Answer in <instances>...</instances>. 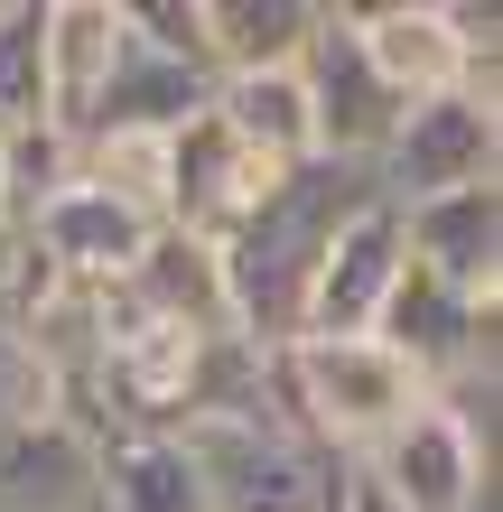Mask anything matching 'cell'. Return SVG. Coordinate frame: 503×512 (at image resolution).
Listing matches in <instances>:
<instances>
[{
  "mask_svg": "<svg viewBox=\"0 0 503 512\" xmlns=\"http://www.w3.org/2000/svg\"><path fill=\"white\" fill-rule=\"evenodd\" d=\"M56 410H66L56 373L19 345V326L0 317V447H10V438H28V429H38V419H56Z\"/></svg>",
  "mask_w": 503,
  "mask_h": 512,
  "instance_id": "obj_15",
  "label": "cell"
},
{
  "mask_svg": "<svg viewBox=\"0 0 503 512\" xmlns=\"http://www.w3.org/2000/svg\"><path fill=\"white\" fill-rule=\"evenodd\" d=\"M373 187L392 205H429V196H457V187H503V103H476V94L401 103L392 140L373 159Z\"/></svg>",
  "mask_w": 503,
  "mask_h": 512,
  "instance_id": "obj_1",
  "label": "cell"
},
{
  "mask_svg": "<svg viewBox=\"0 0 503 512\" xmlns=\"http://www.w3.org/2000/svg\"><path fill=\"white\" fill-rule=\"evenodd\" d=\"M122 56V0H47V131H84Z\"/></svg>",
  "mask_w": 503,
  "mask_h": 512,
  "instance_id": "obj_11",
  "label": "cell"
},
{
  "mask_svg": "<svg viewBox=\"0 0 503 512\" xmlns=\"http://www.w3.org/2000/svg\"><path fill=\"white\" fill-rule=\"evenodd\" d=\"M354 38H364L373 75L392 84L401 103L457 94V84H466V47H457L448 0H382V10H354Z\"/></svg>",
  "mask_w": 503,
  "mask_h": 512,
  "instance_id": "obj_9",
  "label": "cell"
},
{
  "mask_svg": "<svg viewBox=\"0 0 503 512\" xmlns=\"http://www.w3.org/2000/svg\"><path fill=\"white\" fill-rule=\"evenodd\" d=\"M0 177H10V215L28 224V205H47L75 177V140L66 131H10L0 140Z\"/></svg>",
  "mask_w": 503,
  "mask_h": 512,
  "instance_id": "obj_16",
  "label": "cell"
},
{
  "mask_svg": "<svg viewBox=\"0 0 503 512\" xmlns=\"http://www.w3.org/2000/svg\"><path fill=\"white\" fill-rule=\"evenodd\" d=\"M299 94L317 122V159H345V168H373L401 122V94L373 75L364 38H354V10H336V0H317V28L299 47Z\"/></svg>",
  "mask_w": 503,
  "mask_h": 512,
  "instance_id": "obj_2",
  "label": "cell"
},
{
  "mask_svg": "<svg viewBox=\"0 0 503 512\" xmlns=\"http://www.w3.org/2000/svg\"><path fill=\"white\" fill-rule=\"evenodd\" d=\"M308 28H317V0H205V66L215 75L299 66Z\"/></svg>",
  "mask_w": 503,
  "mask_h": 512,
  "instance_id": "obj_13",
  "label": "cell"
},
{
  "mask_svg": "<svg viewBox=\"0 0 503 512\" xmlns=\"http://www.w3.org/2000/svg\"><path fill=\"white\" fill-rule=\"evenodd\" d=\"M0 224H19V215H10V177H0Z\"/></svg>",
  "mask_w": 503,
  "mask_h": 512,
  "instance_id": "obj_20",
  "label": "cell"
},
{
  "mask_svg": "<svg viewBox=\"0 0 503 512\" xmlns=\"http://www.w3.org/2000/svg\"><path fill=\"white\" fill-rule=\"evenodd\" d=\"M122 28L140 47L177 56V66H205V0H122ZM215 75V66H205Z\"/></svg>",
  "mask_w": 503,
  "mask_h": 512,
  "instance_id": "obj_17",
  "label": "cell"
},
{
  "mask_svg": "<svg viewBox=\"0 0 503 512\" xmlns=\"http://www.w3.org/2000/svg\"><path fill=\"white\" fill-rule=\"evenodd\" d=\"M47 131V0H0V140Z\"/></svg>",
  "mask_w": 503,
  "mask_h": 512,
  "instance_id": "obj_14",
  "label": "cell"
},
{
  "mask_svg": "<svg viewBox=\"0 0 503 512\" xmlns=\"http://www.w3.org/2000/svg\"><path fill=\"white\" fill-rule=\"evenodd\" d=\"M19 261H28V243H19V224H0V308H10V289H19Z\"/></svg>",
  "mask_w": 503,
  "mask_h": 512,
  "instance_id": "obj_19",
  "label": "cell"
},
{
  "mask_svg": "<svg viewBox=\"0 0 503 512\" xmlns=\"http://www.w3.org/2000/svg\"><path fill=\"white\" fill-rule=\"evenodd\" d=\"M150 215H131L122 196H103L94 177H66L47 205H28V224H19V243L38 252L56 280H84V289H112L122 270L140 261V243H150Z\"/></svg>",
  "mask_w": 503,
  "mask_h": 512,
  "instance_id": "obj_6",
  "label": "cell"
},
{
  "mask_svg": "<svg viewBox=\"0 0 503 512\" xmlns=\"http://www.w3.org/2000/svg\"><path fill=\"white\" fill-rule=\"evenodd\" d=\"M494 308H503V298H466V289H448V280H429V270L401 261V280H392V298H382L373 336L438 391L457 373H494Z\"/></svg>",
  "mask_w": 503,
  "mask_h": 512,
  "instance_id": "obj_5",
  "label": "cell"
},
{
  "mask_svg": "<svg viewBox=\"0 0 503 512\" xmlns=\"http://www.w3.org/2000/svg\"><path fill=\"white\" fill-rule=\"evenodd\" d=\"M401 261L466 298H503V187H457L401 205Z\"/></svg>",
  "mask_w": 503,
  "mask_h": 512,
  "instance_id": "obj_7",
  "label": "cell"
},
{
  "mask_svg": "<svg viewBox=\"0 0 503 512\" xmlns=\"http://www.w3.org/2000/svg\"><path fill=\"white\" fill-rule=\"evenodd\" d=\"M0 512H103L94 503V429L75 410L38 419L0 447Z\"/></svg>",
  "mask_w": 503,
  "mask_h": 512,
  "instance_id": "obj_12",
  "label": "cell"
},
{
  "mask_svg": "<svg viewBox=\"0 0 503 512\" xmlns=\"http://www.w3.org/2000/svg\"><path fill=\"white\" fill-rule=\"evenodd\" d=\"M122 308L150 317V326H177V336H233L224 326V270H215V243H196V233L159 224L150 243H140V261L122 270Z\"/></svg>",
  "mask_w": 503,
  "mask_h": 512,
  "instance_id": "obj_8",
  "label": "cell"
},
{
  "mask_svg": "<svg viewBox=\"0 0 503 512\" xmlns=\"http://www.w3.org/2000/svg\"><path fill=\"white\" fill-rule=\"evenodd\" d=\"M392 280H401V205H392V196H364L327 243H317L299 336H373Z\"/></svg>",
  "mask_w": 503,
  "mask_h": 512,
  "instance_id": "obj_4",
  "label": "cell"
},
{
  "mask_svg": "<svg viewBox=\"0 0 503 512\" xmlns=\"http://www.w3.org/2000/svg\"><path fill=\"white\" fill-rule=\"evenodd\" d=\"M401 512H494V447L448 401H420L373 457H354Z\"/></svg>",
  "mask_w": 503,
  "mask_h": 512,
  "instance_id": "obj_3",
  "label": "cell"
},
{
  "mask_svg": "<svg viewBox=\"0 0 503 512\" xmlns=\"http://www.w3.org/2000/svg\"><path fill=\"white\" fill-rule=\"evenodd\" d=\"M215 131L261 168H308L317 159V122H308V94H299V66H261V75H215Z\"/></svg>",
  "mask_w": 503,
  "mask_h": 512,
  "instance_id": "obj_10",
  "label": "cell"
},
{
  "mask_svg": "<svg viewBox=\"0 0 503 512\" xmlns=\"http://www.w3.org/2000/svg\"><path fill=\"white\" fill-rule=\"evenodd\" d=\"M327 512H401V503H392V494H382L364 466L345 457V466H336V503H327Z\"/></svg>",
  "mask_w": 503,
  "mask_h": 512,
  "instance_id": "obj_18",
  "label": "cell"
}]
</instances>
